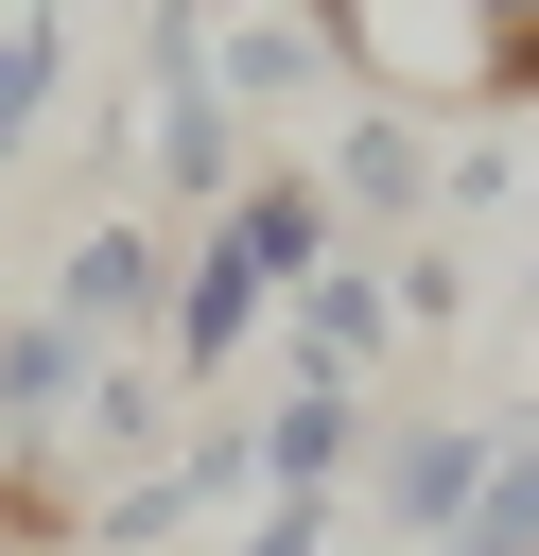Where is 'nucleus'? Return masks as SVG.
Returning <instances> with one entry per match:
<instances>
[{
    "label": "nucleus",
    "instance_id": "obj_13",
    "mask_svg": "<svg viewBox=\"0 0 539 556\" xmlns=\"http://www.w3.org/2000/svg\"><path fill=\"white\" fill-rule=\"evenodd\" d=\"M383 295H400V330H452V313H469V261H452V243H400Z\"/></svg>",
    "mask_w": 539,
    "mask_h": 556
},
{
    "label": "nucleus",
    "instance_id": "obj_2",
    "mask_svg": "<svg viewBox=\"0 0 539 556\" xmlns=\"http://www.w3.org/2000/svg\"><path fill=\"white\" fill-rule=\"evenodd\" d=\"M35 313H52V330H70L87 365H122V348L156 365V313H174V226H156V208H87Z\"/></svg>",
    "mask_w": 539,
    "mask_h": 556
},
{
    "label": "nucleus",
    "instance_id": "obj_12",
    "mask_svg": "<svg viewBox=\"0 0 539 556\" xmlns=\"http://www.w3.org/2000/svg\"><path fill=\"white\" fill-rule=\"evenodd\" d=\"M174 521H209V504H191V469H174V452H156V469H122V486H104V504H87V539H70V556H156V539H174Z\"/></svg>",
    "mask_w": 539,
    "mask_h": 556
},
{
    "label": "nucleus",
    "instance_id": "obj_6",
    "mask_svg": "<svg viewBox=\"0 0 539 556\" xmlns=\"http://www.w3.org/2000/svg\"><path fill=\"white\" fill-rule=\"evenodd\" d=\"M243 434H261V504H348V486H365V434H383V417H365L348 382H278V400H261Z\"/></svg>",
    "mask_w": 539,
    "mask_h": 556
},
{
    "label": "nucleus",
    "instance_id": "obj_1",
    "mask_svg": "<svg viewBox=\"0 0 539 556\" xmlns=\"http://www.w3.org/2000/svg\"><path fill=\"white\" fill-rule=\"evenodd\" d=\"M522 17H539V0H313L330 87H348V104H400V122H469V104H504Z\"/></svg>",
    "mask_w": 539,
    "mask_h": 556
},
{
    "label": "nucleus",
    "instance_id": "obj_7",
    "mask_svg": "<svg viewBox=\"0 0 539 556\" xmlns=\"http://www.w3.org/2000/svg\"><path fill=\"white\" fill-rule=\"evenodd\" d=\"M209 87L243 104V139H261L278 104H330V35H313V0H226V17H209Z\"/></svg>",
    "mask_w": 539,
    "mask_h": 556
},
{
    "label": "nucleus",
    "instance_id": "obj_11",
    "mask_svg": "<svg viewBox=\"0 0 539 556\" xmlns=\"http://www.w3.org/2000/svg\"><path fill=\"white\" fill-rule=\"evenodd\" d=\"M435 556H539V400H504V452H487V486Z\"/></svg>",
    "mask_w": 539,
    "mask_h": 556
},
{
    "label": "nucleus",
    "instance_id": "obj_8",
    "mask_svg": "<svg viewBox=\"0 0 539 556\" xmlns=\"http://www.w3.org/2000/svg\"><path fill=\"white\" fill-rule=\"evenodd\" d=\"M209 226H226V243H243V261H261V278H278V295H296V278H313V261H330V243H348V226H330V191H313V174H296V156H261V174H243V191H226V208H209Z\"/></svg>",
    "mask_w": 539,
    "mask_h": 556
},
{
    "label": "nucleus",
    "instance_id": "obj_14",
    "mask_svg": "<svg viewBox=\"0 0 539 556\" xmlns=\"http://www.w3.org/2000/svg\"><path fill=\"white\" fill-rule=\"evenodd\" d=\"M348 539V504H243L226 521V556H330Z\"/></svg>",
    "mask_w": 539,
    "mask_h": 556
},
{
    "label": "nucleus",
    "instance_id": "obj_5",
    "mask_svg": "<svg viewBox=\"0 0 539 556\" xmlns=\"http://www.w3.org/2000/svg\"><path fill=\"white\" fill-rule=\"evenodd\" d=\"M313 191H330V226L400 243V226L435 208V122H400V104H330V156H313Z\"/></svg>",
    "mask_w": 539,
    "mask_h": 556
},
{
    "label": "nucleus",
    "instance_id": "obj_4",
    "mask_svg": "<svg viewBox=\"0 0 539 556\" xmlns=\"http://www.w3.org/2000/svg\"><path fill=\"white\" fill-rule=\"evenodd\" d=\"M278 365H296V382H348V400L400 365V295H383V243H330V261L278 295Z\"/></svg>",
    "mask_w": 539,
    "mask_h": 556
},
{
    "label": "nucleus",
    "instance_id": "obj_9",
    "mask_svg": "<svg viewBox=\"0 0 539 556\" xmlns=\"http://www.w3.org/2000/svg\"><path fill=\"white\" fill-rule=\"evenodd\" d=\"M52 104H70V0H0V174L52 139Z\"/></svg>",
    "mask_w": 539,
    "mask_h": 556
},
{
    "label": "nucleus",
    "instance_id": "obj_3",
    "mask_svg": "<svg viewBox=\"0 0 539 556\" xmlns=\"http://www.w3.org/2000/svg\"><path fill=\"white\" fill-rule=\"evenodd\" d=\"M487 452H504V417H383L365 434V486H348V521H383L400 556H435L452 521H469V486H487Z\"/></svg>",
    "mask_w": 539,
    "mask_h": 556
},
{
    "label": "nucleus",
    "instance_id": "obj_10",
    "mask_svg": "<svg viewBox=\"0 0 539 556\" xmlns=\"http://www.w3.org/2000/svg\"><path fill=\"white\" fill-rule=\"evenodd\" d=\"M70 400H87V348H70L52 313H0V452H35Z\"/></svg>",
    "mask_w": 539,
    "mask_h": 556
},
{
    "label": "nucleus",
    "instance_id": "obj_15",
    "mask_svg": "<svg viewBox=\"0 0 539 556\" xmlns=\"http://www.w3.org/2000/svg\"><path fill=\"white\" fill-rule=\"evenodd\" d=\"M504 104H539V17H522V70H504Z\"/></svg>",
    "mask_w": 539,
    "mask_h": 556
}]
</instances>
